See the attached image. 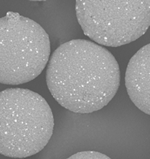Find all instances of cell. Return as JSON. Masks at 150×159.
<instances>
[{"mask_svg":"<svg viewBox=\"0 0 150 159\" xmlns=\"http://www.w3.org/2000/svg\"><path fill=\"white\" fill-rule=\"evenodd\" d=\"M125 86L135 106L150 115V44L140 49L128 62Z\"/></svg>","mask_w":150,"mask_h":159,"instance_id":"5","label":"cell"},{"mask_svg":"<svg viewBox=\"0 0 150 159\" xmlns=\"http://www.w3.org/2000/svg\"><path fill=\"white\" fill-rule=\"evenodd\" d=\"M76 15L83 31L103 46L129 44L150 26V0H77Z\"/></svg>","mask_w":150,"mask_h":159,"instance_id":"4","label":"cell"},{"mask_svg":"<svg viewBox=\"0 0 150 159\" xmlns=\"http://www.w3.org/2000/svg\"><path fill=\"white\" fill-rule=\"evenodd\" d=\"M67 159H111L106 155L95 151L80 152Z\"/></svg>","mask_w":150,"mask_h":159,"instance_id":"6","label":"cell"},{"mask_svg":"<svg viewBox=\"0 0 150 159\" xmlns=\"http://www.w3.org/2000/svg\"><path fill=\"white\" fill-rule=\"evenodd\" d=\"M49 91L68 111L90 113L102 109L118 91L120 70L104 47L85 39L61 44L49 59Z\"/></svg>","mask_w":150,"mask_h":159,"instance_id":"1","label":"cell"},{"mask_svg":"<svg viewBox=\"0 0 150 159\" xmlns=\"http://www.w3.org/2000/svg\"><path fill=\"white\" fill-rule=\"evenodd\" d=\"M20 159H21V158H20Z\"/></svg>","mask_w":150,"mask_h":159,"instance_id":"7","label":"cell"},{"mask_svg":"<svg viewBox=\"0 0 150 159\" xmlns=\"http://www.w3.org/2000/svg\"><path fill=\"white\" fill-rule=\"evenodd\" d=\"M54 119L39 94L20 88L0 92V154L24 158L42 150L51 138Z\"/></svg>","mask_w":150,"mask_h":159,"instance_id":"2","label":"cell"},{"mask_svg":"<svg viewBox=\"0 0 150 159\" xmlns=\"http://www.w3.org/2000/svg\"><path fill=\"white\" fill-rule=\"evenodd\" d=\"M50 55L48 34L39 23L12 11L0 18V84L30 82L41 75Z\"/></svg>","mask_w":150,"mask_h":159,"instance_id":"3","label":"cell"}]
</instances>
